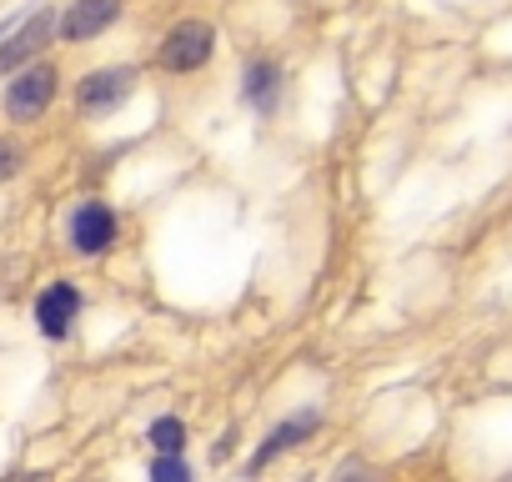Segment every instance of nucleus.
Returning a JSON list of instances; mask_svg holds the SVG:
<instances>
[{
    "label": "nucleus",
    "mask_w": 512,
    "mask_h": 482,
    "mask_svg": "<svg viewBox=\"0 0 512 482\" xmlns=\"http://www.w3.org/2000/svg\"><path fill=\"white\" fill-rule=\"evenodd\" d=\"M66 236H71V252H76V257H106V252L116 247V236H121V221H116L111 201L91 196V201H81V206L71 211Z\"/></svg>",
    "instance_id": "nucleus-4"
},
{
    "label": "nucleus",
    "mask_w": 512,
    "mask_h": 482,
    "mask_svg": "<svg viewBox=\"0 0 512 482\" xmlns=\"http://www.w3.org/2000/svg\"><path fill=\"white\" fill-rule=\"evenodd\" d=\"M51 41H56V11H51V6L31 11V16H26L21 26H11V31H0V76H11L16 66L36 61Z\"/></svg>",
    "instance_id": "nucleus-6"
},
{
    "label": "nucleus",
    "mask_w": 512,
    "mask_h": 482,
    "mask_svg": "<svg viewBox=\"0 0 512 482\" xmlns=\"http://www.w3.org/2000/svg\"><path fill=\"white\" fill-rule=\"evenodd\" d=\"M81 307H86V297H81L76 282H51V287L36 297V327H41V337H46V342H66V337L76 332Z\"/></svg>",
    "instance_id": "nucleus-7"
},
{
    "label": "nucleus",
    "mask_w": 512,
    "mask_h": 482,
    "mask_svg": "<svg viewBox=\"0 0 512 482\" xmlns=\"http://www.w3.org/2000/svg\"><path fill=\"white\" fill-rule=\"evenodd\" d=\"M282 81H287V71H282L277 56H251V61L241 66V101H246L251 111L272 116L277 101H282Z\"/></svg>",
    "instance_id": "nucleus-9"
},
{
    "label": "nucleus",
    "mask_w": 512,
    "mask_h": 482,
    "mask_svg": "<svg viewBox=\"0 0 512 482\" xmlns=\"http://www.w3.org/2000/svg\"><path fill=\"white\" fill-rule=\"evenodd\" d=\"M26 161H31V146L21 136H0V186L16 181L26 171Z\"/></svg>",
    "instance_id": "nucleus-11"
},
{
    "label": "nucleus",
    "mask_w": 512,
    "mask_h": 482,
    "mask_svg": "<svg viewBox=\"0 0 512 482\" xmlns=\"http://www.w3.org/2000/svg\"><path fill=\"white\" fill-rule=\"evenodd\" d=\"M322 407H302V412H292L287 422H277L272 432H267V442L256 447V457H251V472H262L272 457H287V452H297L302 442H312L317 432H322Z\"/></svg>",
    "instance_id": "nucleus-8"
},
{
    "label": "nucleus",
    "mask_w": 512,
    "mask_h": 482,
    "mask_svg": "<svg viewBox=\"0 0 512 482\" xmlns=\"http://www.w3.org/2000/svg\"><path fill=\"white\" fill-rule=\"evenodd\" d=\"M151 477H156V482H186V477H191V462H186L181 452H156V457H151Z\"/></svg>",
    "instance_id": "nucleus-12"
},
{
    "label": "nucleus",
    "mask_w": 512,
    "mask_h": 482,
    "mask_svg": "<svg viewBox=\"0 0 512 482\" xmlns=\"http://www.w3.org/2000/svg\"><path fill=\"white\" fill-rule=\"evenodd\" d=\"M56 96H61V71L36 56V61L11 71L6 96H0V111H6V121H16V126H36L56 106Z\"/></svg>",
    "instance_id": "nucleus-1"
},
{
    "label": "nucleus",
    "mask_w": 512,
    "mask_h": 482,
    "mask_svg": "<svg viewBox=\"0 0 512 482\" xmlns=\"http://www.w3.org/2000/svg\"><path fill=\"white\" fill-rule=\"evenodd\" d=\"M146 442H151L156 452H181V447H186V422H181V417H156V422L146 427Z\"/></svg>",
    "instance_id": "nucleus-10"
},
{
    "label": "nucleus",
    "mask_w": 512,
    "mask_h": 482,
    "mask_svg": "<svg viewBox=\"0 0 512 482\" xmlns=\"http://www.w3.org/2000/svg\"><path fill=\"white\" fill-rule=\"evenodd\" d=\"M136 81H141L136 66H96L76 81V111L81 116H111L136 96Z\"/></svg>",
    "instance_id": "nucleus-3"
},
{
    "label": "nucleus",
    "mask_w": 512,
    "mask_h": 482,
    "mask_svg": "<svg viewBox=\"0 0 512 482\" xmlns=\"http://www.w3.org/2000/svg\"><path fill=\"white\" fill-rule=\"evenodd\" d=\"M216 41H221V36H216L211 21L186 16V21H176V26L156 41V71H166V76H196V71L211 66Z\"/></svg>",
    "instance_id": "nucleus-2"
},
{
    "label": "nucleus",
    "mask_w": 512,
    "mask_h": 482,
    "mask_svg": "<svg viewBox=\"0 0 512 482\" xmlns=\"http://www.w3.org/2000/svg\"><path fill=\"white\" fill-rule=\"evenodd\" d=\"M126 16V0H71L66 11H56V41L61 46H86L106 36Z\"/></svg>",
    "instance_id": "nucleus-5"
}]
</instances>
